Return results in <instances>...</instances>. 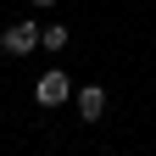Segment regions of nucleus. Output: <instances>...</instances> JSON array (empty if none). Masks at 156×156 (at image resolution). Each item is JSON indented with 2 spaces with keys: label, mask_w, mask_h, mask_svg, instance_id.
<instances>
[{
  "label": "nucleus",
  "mask_w": 156,
  "mask_h": 156,
  "mask_svg": "<svg viewBox=\"0 0 156 156\" xmlns=\"http://www.w3.org/2000/svg\"><path fill=\"white\" fill-rule=\"evenodd\" d=\"M34 101H39V106H67V101H73V78H67L62 67L39 73V84H34Z\"/></svg>",
  "instance_id": "nucleus-1"
},
{
  "label": "nucleus",
  "mask_w": 156,
  "mask_h": 156,
  "mask_svg": "<svg viewBox=\"0 0 156 156\" xmlns=\"http://www.w3.org/2000/svg\"><path fill=\"white\" fill-rule=\"evenodd\" d=\"M39 39H45V28H34V23H11L6 34H0V50H6V56H28Z\"/></svg>",
  "instance_id": "nucleus-2"
},
{
  "label": "nucleus",
  "mask_w": 156,
  "mask_h": 156,
  "mask_svg": "<svg viewBox=\"0 0 156 156\" xmlns=\"http://www.w3.org/2000/svg\"><path fill=\"white\" fill-rule=\"evenodd\" d=\"M106 112V89L101 84H89V89H78V117H84V123H95V117Z\"/></svg>",
  "instance_id": "nucleus-3"
},
{
  "label": "nucleus",
  "mask_w": 156,
  "mask_h": 156,
  "mask_svg": "<svg viewBox=\"0 0 156 156\" xmlns=\"http://www.w3.org/2000/svg\"><path fill=\"white\" fill-rule=\"evenodd\" d=\"M39 45H45V50H62V45H67V28H45V39H39Z\"/></svg>",
  "instance_id": "nucleus-4"
},
{
  "label": "nucleus",
  "mask_w": 156,
  "mask_h": 156,
  "mask_svg": "<svg viewBox=\"0 0 156 156\" xmlns=\"http://www.w3.org/2000/svg\"><path fill=\"white\" fill-rule=\"evenodd\" d=\"M34 6H56V0H34Z\"/></svg>",
  "instance_id": "nucleus-5"
}]
</instances>
